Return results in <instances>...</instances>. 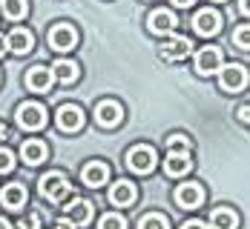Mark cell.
I'll return each instance as SVG.
<instances>
[{
	"mask_svg": "<svg viewBox=\"0 0 250 229\" xmlns=\"http://www.w3.org/2000/svg\"><path fill=\"white\" fill-rule=\"evenodd\" d=\"M41 195L52 201V204H63L69 195H72V183L63 172H46L41 178Z\"/></svg>",
	"mask_w": 250,
	"mask_h": 229,
	"instance_id": "1",
	"label": "cell"
},
{
	"mask_svg": "<svg viewBox=\"0 0 250 229\" xmlns=\"http://www.w3.org/2000/svg\"><path fill=\"white\" fill-rule=\"evenodd\" d=\"M15 118H18V126L26 129V132H38V129L46 126V109L35 101L21 103L18 112H15Z\"/></svg>",
	"mask_w": 250,
	"mask_h": 229,
	"instance_id": "2",
	"label": "cell"
},
{
	"mask_svg": "<svg viewBox=\"0 0 250 229\" xmlns=\"http://www.w3.org/2000/svg\"><path fill=\"white\" fill-rule=\"evenodd\" d=\"M155 149L152 146H132L129 149V155H126V166L132 169V172H138V175H147V172H152L155 169Z\"/></svg>",
	"mask_w": 250,
	"mask_h": 229,
	"instance_id": "3",
	"label": "cell"
},
{
	"mask_svg": "<svg viewBox=\"0 0 250 229\" xmlns=\"http://www.w3.org/2000/svg\"><path fill=\"white\" fill-rule=\"evenodd\" d=\"M46 40H49V46L55 52H69L78 46V32H75V26H69V23H58L49 29Z\"/></svg>",
	"mask_w": 250,
	"mask_h": 229,
	"instance_id": "4",
	"label": "cell"
},
{
	"mask_svg": "<svg viewBox=\"0 0 250 229\" xmlns=\"http://www.w3.org/2000/svg\"><path fill=\"white\" fill-rule=\"evenodd\" d=\"M219 83H222L225 92H239V89H245V83H248V69L239 66V63L222 66V69H219Z\"/></svg>",
	"mask_w": 250,
	"mask_h": 229,
	"instance_id": "5",
	"label": "cell"
},
{
	"mask_svg": "<svg viewBox=\"0 0 250 229\" xmlns=\"http://www.w3.org/2000/svg\"><path fill=\"white\" fill-rule=\"evenodd\" d=\"M55 121H58V126L63 129V132H78V129L83 126V112L75 103H63V106H58Z\"/></svg>",
	"mask_w": 250,
	"mask_h": 229,
	"instance_id": "6",
	"label": "cell"
},
{
	"mask_svg": "<svg viewBox=\"0 0 250 229\" xmlns=\"http://www.w3.org/2000/svg\"><path fill=\"white\" fill-rule=\"evenodd\" d=\"M193 29L199 35H204V37H213V35L222 32V15L213 12V9H201V12H196V18H193Z\"/></svg>",
	"mask_w": 250,
	"mask_h": 229,
	"instance_id": "7",
	"label": "cell"
},
{
	"mask_svg": "<svg viewBox=\"0 0 250 229\" xmlns=\"http://www.w3.org/2000/svg\"><path fill=\"white\" fill-rule=\"evenodd\" d=\"M63 209H66V218H63V221L72 224V227H86V224L92 221V204L83 201V198H72Z\"/></svg>",
	"mask_w": 250,
	"mask_h": 229,
	"instance_id": "8",
	"label": "cell"
},
{
	"mask_svg": "<svg viewBox=\"0 0 250 229\" xmlns=\"http://www.w3.org/2000/svg\"><path fill=\"white\" fill-rule=\"evenodd\" d=\"M121 118H124V109H121L118 101H101L98 106H95V121H98L101 126H106V129L118 126Z\"/></svg>",
	"mask_w": 250,
	"mask_h": 229,
	"instance_id": "9",
	"label": "cell"
},
{
	"mask_svg": "<svg viewBox=\"0 0 250 229\" xmlns=\"http://www.w3.org/2000/svg\"><path fill=\"white\" fill-rule=\"evenodd\" d=\"M190 166H193V158H190V152H178V149H167V160H164V172H167L170 178H181V175H187V172H190Z\"/></svg>",
	"mask_w": 250,
	"mask_h": 229,
	"instance_id": "10",
	"label": "cell"
},
{
	"mask_svg": "<svg viewBox=\"0 0 250 229\" xmlns=\"http://www.w3.org/2000/svg\"><path fill=\"white\" fill-rule=\"evenodd\" d=\"M190 52H193L190 37L173 35V37H167V40H164V46H161V57H164V60H184Z\"/></svg>",
	"mask_w": 250,
	"mask_h": 229,
	"instance_id": "11",
	"label": "cell"
},
{
	"mask_svg": "<svg viewBox=\"0 0 250 229\" xmlns=\"http://www.w3.org/2000/svg\"><path fill=\"white\" fill-rule=\"evenodd\" d=\"M222 69V52L216 49V46H204V49L196 54V72L199 75H213V72H219Z\"/></svg>",
	"mask_w": 250,
	"mask_h": 229,
	"instance_id": "12",
	"label": "cell"
},
{
	"mask_svg": "<svg viewBox=\"0 0 250 229\" xmlns=\"http://www.w3.org/2000/svg\"><path fill=\"white\" fill-rule=\"evenodd\" d=\"M201 201H204V189L199 183H181L175 189V204L184 209H196V206H201Z\"/></svg>",
	"mask_w": 250,
	"mask_h": 229,
	"instance_id": "13",
	"label": "cell"
},
{
	"mask_svg": "<svg viewBox=\"0 0 250 229\" xmlns=\"http://www.w3.org/2000/svg\"><path fill=\"white\" fill-rule=\"evenodd\" d=\"M147 26H150L152 35H170L175 26H178V20H175V15L170 9H155L150 18H147Z\"/></svg>",
	"mask_w": 250,
	"mask_h": 229,
	"instance_id": "14",
	"label": "cell"
},
{
	"mask_svg": "<svg viewBox=\"0 0 250 229\" xmlns=\"http://www.w3.org/2000/svg\"><path fill=\"white\" fill-rule=\"evenodd\" d=\"M81 178H83L86 186L98 189V186H104V183L109 180V166H106V163H101V160H92V163H86V166H83Z\"/></svg>",
	"mask_w": 250,
	"mask_h": 229,
	"instance_id": "15",
	"label": "cell"
},
{
	"mask_svg": "<svg viewBox=\"0 0 250 229\" xmlns=\"http://www.w3.org/2000/svg\"><path fill=\"white\" fill-rule=\"evenodd\" d=\"M21 158L26 166H38L46 160V143L43 141H23L21 143Z\"/></svg>",
	"mask_w": 250,
	"mask_h": 229,
	"instance_id": "16",
	"label": "cell"
},
{
	"mask_svg": "<svg viewBox=\"0 0 250 229\" xmlns=\"http://www.w3.org/2000/svg\"><path fill=\"white\" fill-rule=\"evenodd\" d=\"M0 204L6 209H21L26 204V186L23 183H6L0 192Z\"/></svg>",
	"mask_w": 250,
	"mask_h": 229,
	"instance_id": "17",
	"label": "cell"
},
{
	"mask_svg": "<svg viewBox=\"0 0 250 229\" xmlns=\"http://www.w3.org/2000/svg\"><path fill=\"white\" fill-rule=\"evenodd\" d=\"M52 69L49 66H35V69H29V75H26V86L32 89V92H46L52 86Z\"/></svg>",
	"mask_w": 250,
	"mask_h": 229,
	"instance_id": "18",
	"label": "cell"
},
{
	"mask_svg": "<svg viewBox=\"0 0 250 229\" xmlns=\"http://www.w3.org/2000/svg\"><path fill=\"white\" fill-rule=\"evenodd\" d=\"M132 201H135V186H132L129 180L112 183V189H109V204L112 206H129Z\"/></svg>",
	"mask_w": 250,
	"mask_h": 229,
	"instance_id": "19",
	"label": "cell"
},
{
	"mask_svg": "<svg viewBox=\"0 0 250 229\" xmlns=\"http://www.w3.org/2000/svg\"><path fill=\"white\" fill-rule=\"evenodd\" d=\"M32 43H35V37H32L29 29H15V32L6 37V49H12L15 54H26V52L32 49Z\"/></svg>",
	"mask_w": 250,
	"mask_h": 229,
	"instance_id": "20",
	"label": "cell"
},
{
	"mask_svg": "<svg viewBox=\"0 0 250 229\" xmlns=\"http://www.w3.org/2000/svg\"><path fill=\"white\" fill-rule=\"evenodd\" d=\"M78 75H81V69H78V63H72V60H58L52 66V77L61 80V83H75Z\"/></svg>",
	"mask_w": 250,
	"mask_h": 229,
	"instance_id": "21",
	"label": "cell"
},
{
	"mask_svg": "<svg viewBox=\"0 0 250 229\" xmlns=\"http://www.w3.org/2000/svg\"><path fill=\"white\" fill-rule=\"evenodd\" d=\"M239 224V218H236V212L233 209H213V215H210V227L213 229H236Z\"/></svg>",
	"mask_w": 250,
	"mask_h": 229,
	"instance_id": "22",
	"label": "cell"
},
{
	"mask_svg": "<svg viewBox=\"0 0 250 229\" xmlns=\"http://www.w3.org/2000/svg\"><path fill=\"white\" fill-rule=\"evenodd\" d=\"M0 12L9 20H23L29 12V0H0Z\"/></svg>",
	"mask_w": 250,
	"mask_h": 229,
	"instance_id": "23",
	"label": "cell"
},
{
	"mask_svg": "<svg viewBox=\"0 0 250 229\" xmlns=\"http://www.w3.org/2000/svg\"><path fill=\"white\" fill-rule=\"evenodd\" d=\"M138 229H170V221L164 215H144L138 221Z\"/></svg>",
	"mask_w": 250,
	"mask_h": 229,
	"instance_id": "24",
	"label": "cell"
},
{
	"mask_svg": "<svg viewBox=\"0 0 250 229\" xmlns=\"http://www.w3.org/2000/svg\"><path fill=\"white\" fill-rule=\"evenodd\" d=\"M98 229H126V221L121 215H115V212H109V215H104L98 221Z\"/></svg>",
	"mask_w": 250,
	"mask_h": 229,
	"instance_id": "25",
	"label": "cell"
},
{
	"mask_svg": "<svg viewBox=\"0 0 250 229\" xmlns=\"http://www.w3.org/2000/svg\"><path fill=\"white\" fill-rule=\"evenodd\" d=\"M233 43H236L242 52L250 49V29H248V26H239V29L233 32Z\"/></svg>",
	"mask_w": 250,
	"mask_h": 229,
	"instance_id": "26",
	"label": "cell"
},
{
	"mask_svg": "<svg viewBox=\"0 0 250 229\" xmlns=\"http://www.w3.org/2000/svg\"><path fill=\"white\" fill-rule=\"evenodd\" d=\"M167 149L190 152V138H184V135H170V138H167Z\"/></svg>",
	"mask_w": 250,
	"mask_h": 229,
	"instance_id": "27",
	"label": "cell"
},
{
	"mask_svg": "<svg viewBox=\"0 0 250 229\" xmlns=\"http://www.w3.org/2000/svg\"><path fill=\"white\" fill-rule=\"evenodd\" d=\"M12 229H41V215L38 212H29L26 218L18 221V227H12Z\"/></svg>",
	"mask_w": 250,
	"mask_h": 229,
	"instance_id": "28",
	"label": "cell"
},
{
	"mask_svg": "<svg viewBox=\"0 0 250 229\" xmlns=\"http://www.w3.org/2000/svg\"><path fill=\"white\" fill-rule=\"evenodd\" d=\"M12 169H15V155L3 146V149H0V172L6 175V172H12Z\"/></svg>",
	"mask_w": 250,
	"mask_h": 229,
	"instance_id": "29",
	"label": "cell"
},
{
	"mask_svg": "<svg viewBox=\"0 0 250 229\" xmlns=\"http://www.w3.org/2000/svg\"><path fill=\"white\" fill-rule=\"evenodd\" d=\"M12 138H15V132H12L9 126H3V123H0V141H12Z\"/></svg>",
	"mask_w": 250,
	"mask_h": 229,
	"instance_id": "30",
	"label": "cell"
},
{
	"mask_svg": "<svg viewBox=\"0 0 250 229\" xmlns=\"http://www.w3.org/2000/svg\"><path fill=\"white\" fill-rule=\"evenodd\" d=\"M181 229H207V224H201V221H187Z\"/></svg>",
	"mask_w": 250,
	"mask_h": 229,
	"instance_id": "31",
	"label": "cell"
},
{
	"mask_svg": "<svg viewBox=\"0 0 250 229\" xmlns=\"http://www.w3.org/2000/svg\"><path fill=\"white\" fill-rule=\"evenodd\" d=\"M248 103H245V106H242V109H239V121H242V123H248Z\"/></svg>",
	"mask_w": 250,
	"mask_h": 229,
	"instance_id": "32",
	"label": "cell"
},
{
	"mask_svg": "<svg viewBox=\"0 0 250 229\" xmlns=\"http://www.w3.org/2000/svg\"><path fill=\"white\" fill-rule=\"evenodd\" d=\"M175 6H178V9H190V6H193V3H196V0H173Z\"/></svg>",
	"mask_w": 250,
	"mask_h": 229,
	"instance_id": "33",
	"label": "cell"
},
{
	"mask_svg": "<svg viewBox=\"0 0 250 229\" xmlns=\"http://www.w3.org/2000/svg\"><path fill=\"white\" fill-rule=\"evenodd\" d=\"M52 229H75V227H72V224H66V221H58Z\"/></svg>",
	"mask_w": 250,
	"mask_h": 229,
	"instance_id": "34",
	"label": "cell"
},
{
	"mask_svg": "<svg viewBox=\"0 0 250 229\" xmlns=\"http://www.w3.org/2000/svg\"><path fill=\"white\" fill-rule=\"evenodd\" d=\"M0 54H6V35H0Z\"/></svg>",
	"mask_w": 250,
	"mask_h": 229,
	"instance_id": "35",
	"label": "cell"
},
{
	"mask_svg": "<svg viewBox=\"0 0 250 229\" xmlns=\"http://www.w3.org/2000/svg\"><path fill=\"white\" fill-rule=\"evenodd\" d=\"M239 9H242V15H248V0H239Z\"/></svg>",
	"mask_w": 250,
	"mask_h": 229,
	"instance_id": "36",
	"label": "cell"
},
{
	"mask_svg": "<svg viewBox=\"0 0 250 229\" xmlns=\"http://www.w3.org/2000/svg\"><path fill=\"white\" fill-rule=\"evenodd\" d=\"M0 229H12V224H9L6 218H0Z\"/></svg>",
	"mask_w": 250,
	"mask_h": 229,
	"instance_id": "37",
	"label": "cell"
},
{
	"mask_svg": "<svg viewBox=\"0 0 250 229\" xmlns=\"http://www.w3.org/2000/svg\"><path fill=\"white\" fill-rule=\"evenodd\" d=\"M213 3H222V0H213Z\"/></svg>",
	"mask_w": 250,
	"mask_h": 229,
	"instance_id": "38",
	"label": "cell"
}]
</instances>
